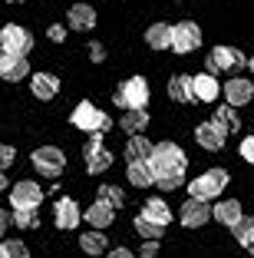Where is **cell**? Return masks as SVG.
Returning <instances> with one entry per match:
<instances>
[{
    "label": "cell",
    "instance_id": "obj_21",
    "mask_svg": "<svg viewBox=\"0 0 254 258\" xmlns=\"http://www.w3.org/2000/svg\"><path fill=\"white\" fill-rule=\"evenodd\" d=\"M119 126L126 129L129 136H145V126H149V113L145 109H126L119 119Z\"/></svg>",
    "mask_w": 254,
    "mask_h": 258
},
{
    "label": "cell",
    "instance_id": "obj_14",
    "mask_svg": "<svg viewBox=\"0 0 254 258\" xmlns=\"http://www.w3.org/2000/svg\"><path fill=\"white\" fill-rule=\"evenodd\" d=\"M192 96L198 103H215L221 96V83H218L211 73H195L192 76Z\"/></svg>",
    "mask_w": 254,
    "mask_h": 258
},
{
    "label": "cell",
    "instance_id": "obj_34",
    "mask_svg": "<svg viewBox=\"0 0 254 258\" xmlns=\"http://www.w3.org/2000/svg\"><path fill=\"white\" fill-rule=\"evenodd\" d=\"M14 159H17V152H14V146H7V143H0V172H4V169H10V166H14Z\"/></svg>",
    "mask_w": 254,
    "mask_h": 258
},
{
    "label": "cell",
    "instance_id": "obj_44",
    "mask_svg": "<svg viewBox=\"0 0 254 258\" xmlns=\"http://www.w3.org/2000/svg\"><path fill=\"white\" fill-rule=\"evenodd\" d=\"M247 70H251V73H254V56H251V60H247Z\"/></svg>",
    "mask_w": 254,
    "mask_h": 258
},
{
    "label": "cell",
    "instance_id": "obj_8",
    "mask_svg": "<svg viewBox=\"0 0 254 258\" xmlns=\"http://www.w3.org/2000/svg\"><path fill=\"white\" fill-rule=\"evenodd\" d=\"M198 43H202V27L192 20H182L172 27V50L175 53H192V50H198Z\"/></svg>",
    "mask_w": 254,
    "mask_h": 258
},
{
    "label": "cell",
    "instance_id": "obj_27",
    "mask_svg": "<svg viewBox=\"0 0 254 258\" xmlns=\"http://www.w3.org/2000/svg\"><path fill=\"white\" fill-rule=\"evenodd\" d=\"M79 248L86 251V255H103V251L109 248V242H106L103 232H96V228H93V232H86V235L79 238Z\"/></svg>",
    "mask_w": 254,
    "mask_h": 258
},
{
    "label": "cell",
    "instance_id": "obj_13",
    "mask_svg": "<svg viewBox=\"0 0 254 258\" xmlns=\"http://www.w3.org/2000/svg\"><path fill=\"white\" fill-rule=\"evenodd\" d=\"M224 139H228V133H224L215 119L198 122V129H195V143L202 146V149H208V152H218L224 146Z\"/></svg>",
    "mask_w": 254,
    "mask_h": 258
},
{
    "label": "cell",
    "instance_id": "obj_15",
    "mask_svg": "<svg viewBox=\"0 0 254 258\" xmlns=\"http://www.w3.org/2000/svg\"><path fill=\"white\" fill-rule=\"evenodd\" d=\"M182 225H188V228H198V225H205V222L211 219V209H208V202H198V199H188L185 205H182Z\"/></svg>",
    "mask_w": 254,
    "mask_h": 258
},
{
    "label": "cell",
    "instance_id": "obj_38",
    "mask_svg": "<svg viewBox=\"0 0 254 258\" xmlns=\"http://www.w3.org/2000/svg\"><path fill=\"white\" fill-rule=\"evenodd\" d=\"M90 60L93 63H103L106 60V46L103 43H90Z\"/></svg>",
    "mask_w": 254,
    "mask_h": 258
},
{
    "label": "cell",
    "instance_id": "obj_41",
    "mask_svg": "<svg viewBox=\"0 0 254 258\" xmlns=\"http://www.w3.org/2000/svg\"><path fill=\"white\" fill-rule=\"evenodd\" d=\"M109 258H135V255H132L129 248H112V251H109Z\"/></svg>",
    "mask_w": 254,
    "mask_h": 258
},
{
    "label": "cell",
    "instance_id": "obj_30",
    "mask_svg": "<svg viewBox=\"0 0 254 258\" xmlns=\"http://www.w3.org/2000/svg\"><path fill=\"white\" fill-rule=\"evenodd\" d=\"M215 122L224 129V133H234V129H238V113H234L231 106H221V109L215 113Z\"/></svg>",
    "mask_w": 254,
    "mask_h": 258
},
{
    "label": "cell",
    "instance_id": "obj_5",
    "mask_svg": "<svg viewBox=\"0 0 254 258\" xmlns=\"http://www.w3.org/2000/svg\"><path fill=\"white\" fill-rule=\"evenodd\" d=\"M69 119H73L76 129H86V133H106V129L112 126V119L99 106H93V103H79Z\"/></svg>",
    "mask_w": 254,
    "mask_h": 258
},
{
    "label": "cell",
    "instance_id": "obj_11",
    "mask_svg": "<svg viewBox=\"0 0 254 258\" xmlns=\"http://www.w3.org/2000/svg\"><path fill=\"white\" fill-rule=\"evenodd\" d=\"M40 199H43V192H40V185L33 182V179H20V182L10 189V202H14V209H37Z\"/></svg>",
    "mask_w": 254,
    "mask_h": 258
},
{
    "label": "cell",
    "instance_id": "obj_46",
    "mask_svg": "<svg viewBox=\"0 0 254 258\" xmlns=\"http://www.w3.org/2000/svg\"><path fill=\"white\" fill-rule=\"evenodd\" d=\"M251 255H254V251H251Z\"/></svg>",
    "mask_w": 254,
    "mask_h": 258
},
{
    "label": "cell",
    "instance_id": "obj_45",
    "mask_svg": "<svg viewBox=\"0 0 254 258\" xmlns=\"http://www.w3.org/2000/svg\"><path fill=\"white\" fill-rule=\"evenodd\" d=\"M7 4H23V0H7Z\"/></svg>",
    "mask_w": 254,
    "mask_h": 258
},
{
    "label": "cell",
    "instance_id": "obj_31",
    "mask_svg": "<svg viewBox=\"0 0 254 258\" xmlns=\"http://www.w3.org/2000/svg\"><path fill=\"white\" fill-rule=\"evenodd\" d=\"M99 199H103V202H109L112 209H119V205L126 202L122 189H116V185H103V189H99Z\"/></svg>",
    "mask_w": 254,
    "mask_h": 258
},
{
    "label": "cell",
    "instance_id": "obj_28",
    "mask_svg": "<svg viewBox=\"0 0 254 258\" xmlns=\"http://www.w3.org/2000/svg\"><path fill=\"white\" fill-rule=\"evenodd\" d=\"M231 232H234V242L254 251V215H247V219H241L238 225L231 228Z\"/></svg>",
    "mask_w": 254,
    "mask_h": 258
},
{
    "label": "cell",
    "instance_id": "obj_32",
    "mask_svg": "<svg viewBox=\"0 0 254 258\" xmlns=\"http://www.w3.org/2000/svg\"><path fill=\"white\" fill-rule=\"evenodd\" d=\"M14 225L33 228V225H37V209H14Z\"/></svg>",
    "mask_w": 254,
    "mask_h": 258
},
{
    "label": "cell",
    "instance_id": "obj_6",
    "mask_svg": "<svg viewBox=\"0 0 254 258\" xmlns=\"http://www.w3.org/2000/svg\"><path fill=\"white\" fill-rule=\"evenodd\" d=\"M30 159H33V169H37L40 175H46V179H56V175L66 169V156H63V149H56V146H40Z\"/></svg>",
    "mask_w": 254,
    "mask_h": 258
},
{
    "label": "cell",
    "instance_id": "obj_3",
    "mask_svg": "<svg viewBox=\"0 0 254 258\" xmlns=\"http://www.w3.org/2000/svg\"><path fill=\"white\" fill-rule=\"evenodd\" d=\"M112 99L122 109H145V103H149V83H145V76H129L126 83L116 90Z\"/></svg>",
    "mask_w": 254,
    "mask_h": 258
},
{
    "label": "cell",
    "instance_id": "obj_25",
    "mask_svg": "<svg viewBox=\"0 0 254 258\" xmlns=\"http://www.w3.org/2000/svg\"><path fill=\"white\" fill-rule=\"evenodd\" d=\"M129 182L139 185V189H145V185H155V172H152L149 162H129Z\"/></svg>",
    "mask_w": 254,
    "mask_h": 258
},
{
    "label": "cell",
    "instance_id": "obj_17",
    "mask_svg": "<svg viewBox=\"0 0 254 258\" xmlns=\"http://www.w3.org/2000/svg\"><path fill=\"white\" fill-rule=\"evenodd\" d=\"M211 219H218L221 225L234 228L241 219H244V212H241V202H238V199H224V202H218L215 209H211Z\"/></svg>",
    "mask_w": 254,
    "mask_h": 258
},
{
    "label": "cell",
    "instance_id": "obj_4",
    "mask_svg": "<svg viewBox=\"0 0 254 258\" xmlns=\"http://www.w3.org/2000/svg\"><path fill=\"white\" fill-rule=\"evenodd\" d=\"M208 73H238L241 67H247V56L241 53V50H234V46H215L208 53Z\"/></svg>",
    "mask_w": 254,
    "mask_h": 258
},
{
    "label": "cell",
    "instance_id": "obj_26",
    "mask_svg": "<svg viewBox=\"0 0 254 258\" xmlns=\"http://www.w3.org/2000/svg\"><path fill=\"white\" fill-rule=\"evenodd\" d=\"M168 99L175 103H192V76H172L168 80Z\"/></svg>",
    "mask_w": 254,
    "mask_h": 258
},
{
    "label": "cell",
    "instance_id": "obj_35",
    "mask_svg": "<svg viewBox=\"0 0 254 258\" xmlns=\"http://www.w3.org/2000/svg\"><path fill=\"white\" fill-rule=\"evenodd\" d=\"M4 248H7V258H27L30 255L23 242H4Z\"/></svg>",
    "mask_w": 254,
    "mask_h": 258
},
{
    "label": "cell",
    "instance_id": "obj_24",
    "mask_svg": "<svg viewBox=\"0 0 254 258\" xmlns=\"http://www.w3.org/2000/svg\"><path fill=\"white\" fill-rule=\"evenodd\" d=\"M152 149H155V143H149L145 136H132L126 143V159L129 162H149L152 159Z\"/></svg>",
    "mask_w": 254,
    "mask_h": 258
},
{
    "label": "cell",
    "instance_id": "obj_42",
    "mask_svg": "<svg viewBox=\"0 0 254 258\" xmlns=\"http://www.w3.org/2000/svg\"><path fill=\"white\" fill-rule=\"evenodd\" d=\"M4 189H7V175L0 172V192H4Z\"/></svg>",
    "mask_w": 254,
    "mask_h": 258
},
{
    "label": "cell",
    "instance_id": "obj_16",
    "mask_svg": "<svg viewBox=\"0 0 254 258\" xmlns=\"http://www.w3.org/2000/svg\"><path fill=\"white\" fill-rule=\"evenodd\" d=\"M66 20H69V27H73V30L90 33L93 27H96V10H93L90 4H73V7H69V14H66Z\"/></svg>",
    "mask_w": 254,
    "mask_h": 258
},
{
    "label": "cell",
    "instance_id": "obj_33",
    "mask_svg": "<svg viewBox=\"0 0 254 258\" xmlns=\"http://www.w3.org/2000/svg\"><path fill=\"white\" fill-rule=\"evenodd\" d=\"M185 182V172H172V175H158L155 179V185L162 192H172V189H179V185Z\"/></svg>",
    "mask_w": 254,
    "mask_h": 258
},
{
    "label": "cell",
    "instance_id": "obj_36",
    "mask_svg": "<svg viewBox=\"0 0 254 258\" xmlns=\"http://www.w3.org/2000/svg\"><path fill=\"white\" fill-rule=\"evenodd\" d=\"M46 37H50L53 43H63V40H66V27H63V23H53L50 30H46Z\"/></svg>",
    "mask_w": 254,
    "mask_h": 258
},
{
    "label": "cell",
    "instance_id": "obj_22",
    "mask_svg": "<svg viewBox=\"0 0 254 258\" xmlns=\"http://www.w3.org/2000/svg\"><path fill=\"white\" fill-rule=\"evenodd\" d=\"M142 215H145V219H152L155 225H162V228L172 222V209H168V202H165V199H145Z\"/></svg>",
    "mask_w": 254,
    "mask_h": 258
},
{
    "label": "cell",
    "instance_id": "obj_40",
    "mask_svg": "<svg viewBox=\"0 0 254 258\" xmlns=\"http://www.w3.org/2000/svg\"><path fill=\"white\" fill-rule=\"evenodd\" d=\"M7 228H10V212H7V209H0V235H4Z\"/></svg>",
    "mask_w": 254,
    "mask_h": 258
},
{
    "label": "cell",
    "instance_id": "obj_2",
    "mask_svg": "<svg viewBox=\"0 0 254 258\" xmlns=\"http://www.w3.org/2000/svg\"><path fill=\"white\" fill-rule=\"evenodd\" d=\"M224 185H228V172L224 169H208L195 182H188V196L198 199V202H211V199H218L224 192Z\"/></svg>",
    "mask_w": 254,
    "mask_h": 258
},
{
    "label": "cell",
    "instance_id": "obj_12",
    "mask_svg": "<svg viewBox=\"0 0 254 258\" xmlns=\"http://www.w3.org/2000/svg\"><path fill=\"white\" fill-rule=\"evenodd\" d=\"M23 76H30V60L27 56H14L7 50H0V80L20 83Z\"/></svg>",
    "mask_w": 254,
    "mask_h": 258
},
{
    "label": "cell",
    "instance_id": "obj_7",
    "mask_svg": "<svg viewBox=\"0 0 254 258\" xmlns=\"http://www.w3.org/2000/svg\"><path fill=\"white\" fill-rule=\"evenodd\" d=\"M0 50H7V53H14V56H30L33 37L23 30L20 23H7V27L0 30Z\"/></svg>",
    "mask_w": 254,
    "mask_h": 258
},
{
    "label": "cell",
    "instance_id": "obj_19",
    "mask_svg": "<svg viewBox=\"0 0 254 258\" xmlns=\"http://www.w3.org/2000/svg\"><path fill=\"white\" fill-rule=\"evenodd\" d=\"M30 90L37 99H53L56 93H60V80L53 73H33L30 76Z\"/></svg>",
    "mask_w": 254,
    "mask_h": 258
},
{
    "label": "cell",
    "instance_id": "obj_43",
    "mask_svg": "<svg viewBox=\"0 0 254 258\" xmlns=\"http://www.w3.org/2000/svg\"><path fill=\"white\" fill-rule=\"evenodd\" d=\"M0 258H7V248H4V242H0Z\"/></svg>",
    "mask_w": 254,
    "mask_h": 258
},
{
    "label": "cell",
    "instance_id": "obj_1",
    "mask_svg": "<svg viewBox=\"0 0 254 258\" xmlns=\"http://www.w3.org/2000/svg\"><path fill=\"white\" fill-rule=\"evenodd\" d=\"M149 166H152V172H155V179H158V175L185 172L188 159H185V152H182V146H179V143H155Z\"/></svg>",
    "mask_w": 254,
    "mask_h": 258
},
{
    "label": "cell",
    "instance_id": "obj_18",
    "mask_svg": "<svg viewBox=\"0 0 254 258\" xmlns=\"http://www.w3.org/2000/svg\"><path fill=\"white\" fill-rule=\"evenodd\" d=\"M112 219H116V209H112L109 202H103V199H96V202L86 209V222H90L96 232H103L106 225H112Z\"/></svg>",
    "mask_w": 254,
    "mask_h": 258
},
{
    "label": "cell",
    "instance_id": "obj_10",
    "mask_svg": "<svg viewBox=\"0 0 254 258\" xmlns=\"http://www.w3.org/2000/svg\"><path fill=\"white\" fill-rule=\"evenodd\" d=\"M82 156H86V169H90V172H106V169L112 166V152L103 149L99 133H93V136H90V143H86Z\"/></svg>",
    "mask_w": 254,
    "mask_h": 258
},
{
    "label": "cell",
    "instance_id": "obj_29",
    "mask_svg": "<svg viewBox=\"0 0 254 258\" xmlns=\"http://www.w3.org/2000/svg\"><path fill=\"white\" fill-rule=\"evenodd\" d=\"M135 232H139L145 242H158L165 228H162V225H155L152 219H145V215H139V219H135Z\"/></svg>",
    "mask_w": 254,
    "mask_h": 258
},
{
    "label": "cell",
    "instance_id": "obj_23",
    "mask_svg": "<svg viewBox=\"0 0 254 258\" xmlns=\"http://www.w3.org/2000/svg\"><path fill=\"white\" fill-rule=\"evenodd\" d=\"M145 43L152 50H172V27L168 23H152L145 30Z\"/></svg>",
    "mask_w": 254,
    "mask_h": 258
},
{
    "label": "cell",
    "instance_id": "obj_9",
    "mask_svg": "<svg viewBox=\"0 0 254 258\" xmlns=\"http://www.w3.org/2000/svg\"><path fill=\"white\" fill-rule=\"evenodd\" d=\"M221 93H224V99H228V106L238 109V106H247L254 99V83L247 76H231V80L221 86Z\"/></svg>",
    "mask_w": 254,
    "mask_h": 258
},
{
    "label": "cell",
    "instance_id": "obj_20",
    "mask_svg": "<svg viewBox=\"0 0 254 258\" xmlns=\"http://www.w3.org/2000/svg\"><path fill=\"white\" fill-rule=\"evenodd\" d=\"M79 219H82V212H79V205H76L73 199H60V202H56V225L60 228H76Z\"/></svg>",
    "mask_w": 254,
    "mask_h": 258
},
{
    "label": "cell",
    "instance_id": "obj_37",
    "mask_svg": "<svg viewBox=\"0 0 254 258\" xmlns=\"http://www.w3.org/2000/svg\"><path fill=\"white\" fill-rule=\"evenodd\" d=\"M241 159H247V162H254V136H247L244 143H241Z\"/></svg>",
    "mask_w": 254,
    "mask_h": 258
},
{
    "label": "cell",
    "instance_id": "obj_39",
    "mask_svg": "<svg viewBox=\"0 0 254 258\" xmlns=\"http://www.w3.org/2000/svg\"><path fill=\"white\" fill-rule=\"evenodd\" d=\"M142 255H145V258H155V255H158V242H145V245H142Z\"/></svg>",
    "mask_w": 254,
    "mask_h": 258
}]
</instances>
